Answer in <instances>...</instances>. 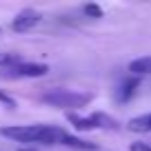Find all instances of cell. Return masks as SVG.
Here are the masks:
<instances>
[{"mask_svg": "<svg viewBox=\"0 0 151 151\" xmlns=\"http://www.w3.org/2000/svg\"><path fill=\"white\" fill-rule=\"evenodd\" d=\"M49 73V65L42 62H20L9 69V78H40Z\"/></svg>", "mask_w": 151, "mask_h": 151, "instance_id": "277c9868", "label": "cell"}, {"mask_svg": "<svg viewBox=\"0 0 151 151\" xmlns=\"http://www.w3.org/2000/svg\"><path fill=\"white\" fill-rule=\"evenodd\" d=\"M136 89H138V78H133V76H131V78H127V80L118 87V100H120V102L131 100L133 93H136Z\"/></svg>", "mask_w": 151, "mask_h": 151, "instance_id": "9c48e42d", "label": "cell"}, {"mask_svg": "<svg viewBox=\"0 0 151 151\" xmlns=\"http://www.w3.org/2000/svg\"><path fill=\"white\" fill-rule=\"evenodd\" d=\"M0 102H2V104H7V107H16V100L11 98L9 93H5L2 89H0Z\"/></svg>", "mask_w": 151, "mask_h": 151, "instance_id": "4fadbf2b", "label": "cell"}, {"mask_svg": "<svg viewBox=\"0 0 151 151\" xmlns=\"http://www.w3.org/2000/svg\"><path fill=\"white\" fill-rule=\"evenodd\" d=\"M129 131H138V133H149L151 131V113H145V116H138V118H131L127 124Z\"/></svg>", "mask_w": 151, "mask_h": 151, "instance_id": "ba28073f", "label": "cell"}, {"mask_svg": "<svg viewBox=\"0 0 151 151\" xmlns=\"http://www.w3.org/2000/svg\"><path fill=\"white\" fill-rule=\"evenodd\" d=\"M129 149L131 151H151V145H147V142H133Z\"/></svg>", "mask_w": 151, "mask_h": 151, "instance_id": "5bb4252c", "label": "cell"}, {"mask_svg": "<svg viewBox=\"0 0 151 151\" xmlns=\"http://www.w3.org/2000/svg\"><path fill=\"white\" fill-rule=\"evenodd\" d=\"M67 118H69V122L73 124L78 131H93V127H91L89 118L87 116H78V113H67Z\"/></svg>", "mask_w": 151, "mask_h": 151, "instance_id": "30bf717a", "label": "cell"}, {"mask_svg": "<svg viewBox=\"0 0 151 151\" xmlns=\"http://www.w3.org/2000/svg\"><path fill=\"white\" fill-rule=\"evenodd\" d=\"M129 71L131 76H149L151 73V56H142V58H136V60L129 62Z\"/></svg>", "mask_w": 151, "mask_h": 151, "instance_id": "52a82bcc", "label": "cell"}, {"mask_svg": "<svg viewBox=\"0 0 151 151\" xmlns=\"http://www.w3.org/2000/svg\"><path fill=\"white\" fill-rule=\"evenodd\" d=\"M65 129L53 124H18V127H2L0 136L22 145H60Z\"/></svg>", "mask_w": 151, "mask_h": 151, "instance_id": "6da1fadb", "label": "cell"}, {"mask_svg": "<svg viewBox=\"0 0 151 151\" xmlns=\"http://www.w3.org/2000/svg\"><path fill=\"white\" fill-rule=\"evenodd\" d=\"M89 118V122H91V127L93 129H104V131H116V129L120 127L118 124V120H113L109 113H102V111H96V113H91V116H87Z\"/></svg>", "mask_w": 151, "mask_h": 151, "instance_id": "5b68a950", "label": "cell"}, {"mask_svg": "<svg viewBox=\"0 0 151 151\" xmlns=\"http://www.w3.org/2000/svg\"><path fill=\"white\" fill-rule=\"evenodd\" d=\"M40 20H42V14L38 9H22L11 20V29H14L16 33H27V31H31Z\"/></svg>", "mask_w": 151, "mask_h": 151, "instance_id": "3957f363", "label": "cell"}, {"mask_svg": "<svg viewBox=\"0 0 151 151\" xmlns=\"http://www.w3.org/2000/svg\"><path fill=\"white\" fill-rule=\"evenodd\" d=\"M40 100L58 109H82L93 100V96L80 93V91H69V89H51L40 96Z\"/></svg>", "mask_w": 151, "mask_h": 151, "instance_id": "7a4b0ae2", "label": "cell"}, {"mask_svg": "<svg viewBox=\"0 0 151 151\" xmlns=\"http://www.w3.org/2000/svg\"><path fill=\"white\" fill-rule=\"evenodd\" d=\"M60 145H65V147H71V149H85V151H93V149H98V145L96 142H89V140H80V138H76V136H71V133H62V138H60Z\"/></svg>", "mask_w": 151, "mask_h": 151, "instance_id": "8992f818", "label": "cell"}, {"mask_svg": "<svg viewBox=\"0 0 151 151\" xmlns=\"http://www.w3.org/2000/svg\"><path fill=\"white\" fill-rule=\"evenodd\" d=\"M20 65V56L18 53H9V51H0V69H11V67Z\"/></svg>", "mask_w": 151, "mask_h": 151, "instance_id": "8fae6325", "label": "cell"}, {"mask_svg": "<svg viewBox=\"0 0 151 151\" xmlns=\"http://www.w3.org/2000/svg\"><path fill=\"white\" fill-rule=\"evenodd\" d=\"M85 14L91 18H102V9L98 5H85Z\"/></svg>", "mask_w": 151, "mask_h": 151, "instance_id": "7c38bea8", "label": "cell"}]
</instances>
